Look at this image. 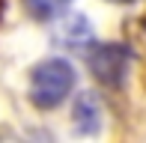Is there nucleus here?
Here are the masks:
<instances>
[{
	"label": "nucleus",
	"mask_w": 146,
	"mask_h": 143,
	"mask_svg": "<svg viewBox=\"0 0 146 143\" xmlns=\"http://www.w3.org/2000/svg\"><path fill=\"white\" fill-rule=\"evenodd\" d=\"M137 45H140V51L146 54V15H143V21H140V30H137Z\"/></svg>",
	"instance_id": "39448f33"
},
{
	"label": "nucleus",
	"mask_w": 146,
	"mask_h": 143,
	"mask_svg": "<svg viewBox=\"0 0 146 143\" xmlns=\"http://www.w3.org/2000/svg\"><path fill=\"white\" fill-rule=\"evenodd\" d=\"M72 0H24V6H27V12L36 21H54L60 18L66 9H69Z\"/></svg>",
	"instance_id": "20e7f679"
},
{
	"label": "nucleus",
	"mask_w": 146,
	"mask_h": 143,
	"mask_svg": "<svg viewBox=\"0 0 146 143\" xmlns=\"http://www.w3.org/2000/svg\"><path fill=\"white\" fill-rule=\"evenodd\" d=\"M75 69L63 57H48L42 60L30 75V101L39 110H54L60 107L69 93L75 89Z\"/></svg>",
	"instance_id": "f257e3e1"
},
{
	"label": "nucleus",
	"mask_w": 146,
	"mask_h": 143,
	"mask_svg": "<svg viewBox=\"0 0 146 143\" xmlns=\"http://www.w3.org/2000/svg\"><path fill=\"white\" fill-rule=\"evenodd\" d=\"M128 48L122 45H96V51L87 57L92 75L104 87H122L128 77Z\"/></svg>",
	"instance_id": "f03ea898"
},
{
	"label": "nucleus",
	"mask_w": 146,
	"mask_h": 143,
	"mask_svg": "<svg viewBox=\"0 0 146 143\" xmlns=\"http://www.w3.org/2000/svg\"><path fill=\"white\" fill-rule=\"evenodd\" d=\"M75 128L81 134H96L98 128H102V105H98V99L92 93H84L78 95L75 101Z\"/></svg>",
	"instance_id": "7ed1b4c3"
},
{
	"label": "nucleus",
	"mask_w": 146,
	"mask_h": 143,
	"mask_svg": "<svg viewBox=\"0 0 146 143\" xmlns=\"http://www.w3.org/2000/svg\"><path fill=\"white\" fill-rule=\"evenodd\" d=\"M110 3H131V0H110Z\"/></svg>",
	"instance_id": "423d86ee"
}]
</instances>
